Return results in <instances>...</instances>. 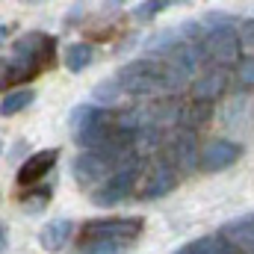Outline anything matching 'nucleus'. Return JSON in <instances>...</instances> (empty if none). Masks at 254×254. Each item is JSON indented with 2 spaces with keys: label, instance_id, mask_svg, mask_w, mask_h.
<instances>
[{
  "label": "nucleus",
  "instance_id": "1",
  "mask_svg": "<svg viewBox=\"0 0 254 254\" xmlns=\"http://www.w3.org/2000/svg\"><path fill=\"white\" fill-rule=\"evenodd\" d=\"M119 86L125 89V95H154V92H166V65L145 57V60H133L119 71Z\"/></svg>",
  "mask_w": 254,
  "mask_h": 254
},
{
  "label": "nucleus",
  "instance_id": "2",
  "mask_svg": "<svg viewBox=\"0 0 254 254\" xmlns=\"http://www.w3.org/2000/svg\"><path fill=\"white\" fill-rule=\"evenodd\" d=\"M136 175H139V166H136V163L119 166V169L104 181V187L95 192V198H92V201H95L98 207H116V204H122L127 195L133 192Z\"/></svg>",
  "mask_w": 254,
  "mask_h": 254
},
{
  "label": "nucleus",
  "instance_id": "3",
  "mask_svg": "<svg viewBox=\"0 0 254 254\" xmlns=\"http://www.w3.org/2000/svg\"><path fill=\"white\" fill-rule=\"evenodd\" d=\"M204 54L222 65L237 63V57H240V33H234L231 24L213 27L207 33V39H204Z\"/></svg>",
  "mask_w": 254,
  "mask_h": 254
},
{
  "label": "nucleus",
  "instance_id": "4",
  "mask_svg": "<svg viewBox=\"0 0 254 254\" xmlns=\"http://www.w3.org/2000/svg\"><path fill=\"white\" fill-rule=\"evenodd\" d=\"M142 234V219H104V222H89L86 225V240H116L122 246H130Z\"/></svg>",
  "mask_w": 254,
  "mask_h": 254
},
{
  "label": "nucleus",
  "instance_id": "5",
  "mask_svg": "<svg viewBox=\"0 0 254 254\" xmlns=\"http://www.w3.org/2000/svg\"><path fill=\"white\" fill-rule=\"evenodd\" d=\"M71 172H74V181H77L80 187H92V184H101V181L110 178L113 163H110L107 157H101V154L86 151V154H77V157H74Z\"/></svg>",
  "mask_w": 254,
  "mask_h": 254
},
{
  "label": "nucleus",
  "instance_id": "6",
  "mask_svg": "<svg viewBox=\"0 0 254 254\" xmlns=\"http://www.w3.org/2000/svg\"><path fill=\"white\" fill-rule=\"evenodd\" d=\"M240 145L237 142H228V139H213V142H207L204 148H201V154H198V166L204 169V172H222V169H228V166H234L237 160H240Z\"/></svg>",
  "mask_w": 254,
  "mask_h": 254
},
{
  "label": "nucleus",
  "instance_id": "7",
  "mask_svg": "<svg viewBox=\"0 0 254 254\" xmlns=\"http://www.w3.org/2000/svg\"><path fill=\"white\" fill-rule=\"evenodd\" d=\"M201 54H204V45H192V42H178L166 51V65L178 68L181 74L192 77L201 65Z\"/></svg>",
  "mask_w": 254,
  "mask_h": 254
},
{
  "label": "nucleus",
  "instance_id": "8",
  "mask_svg": "<svg viewBox=\"0 0 254 254\" xmlns=\"http://www.w3.org/2000/svg\"><path fill=\"white\" fill-rule=\"evenodd\" d=\"M57 160H60V151H57V148L36 151V154L18 169V181H21V184H36V181H42L45 175H51V169L57 166Z\"/></svg>",
  "mask_w": 254,
  "mask_h": 254
},
{
  "label": "nucleus",
  "instance_id": "9",
  "mask_svg": "<svg viewBox=\"0 0 254 254\" xmlns=\"http://www.w3.org/2000/svg\"><path fill=\"white\" fill-rule=\"evenodd\" d=\"M169 160H172V169H184L190 172L198 166V142L192 133H178L175 142H172V151H169Z\"/></svg>",
  "mask_w": 254,
  "mask_h": 254
},
{
  "label": "nucleus",
  "instance_id": "10",
  "mask_svg": "<svg viewBox=\"0 0 254 254\" xmlns=\"http://www.w3.org/2000/svg\"><path fill=\"white\" fill-rule=\"evenodd\" d=\"M71 231H74L71 219H57V222H48V225L42 228V234H39V243H42V249H45V252L57 254V252H63L65 246H68Z\"/></svg>",
  "mask_w": 254,
  "mask_h": 254
},
{
  "label": "nucleus",
  "instance_id": "11",
  "mask_svg": "<svg viewBox=\"0 0 254 254\" xmlns=\"http://www.w3.org/2000/svg\"><path fill=\"white\" fill-rule=\"evenodd\" d=\"M175 184H178L175 169H172L169 163H163V166H157V169L148 175V181H145V187H142V198H160V195H169V192L175 190Z\"/></svg>",
  "mask_w": 254,
  "mask_h": 254
},
{
  "label": "nucleus",
  "instance_id": "12",
  "mask_svg": "<svg viewBox=\"0 0 254 254\" xmlns=\"http://www.w3.org/2000/svg\"><path fill=\"white\" fill-rule=\"evenodd\" d=\"M222 237L231 240L234 246H240L246 254H254V216L252 219H237V222H228L222 228Z\"/></svg>",
  "mask_w": 254,
  "mask_h": 254
},
{
  "label": "nucleus",
  "instance_id": "13",
  "mask_svg": "<svg viewBox=\"0 0 254 254\" xmlns=\"http://www.w3.org/2000/svg\"><path fill=\"white\" fill-rule=\"evenodd\" d=\"M225 83H228L225 71H222V68H213V71H207V74L198 77V83H195V98L207 104V101H213V98H219V95L225 92Z\"/></svg>",
  "mask_w": 254,
  "mask_h": 254
},
{
  "label": "nucleus",
  "instance_id": "14",
  "mask_svg": "<svg viewBox=\"0 0 254 254\" xmlns=\"http://www.w3.org/2000/svg\"><path fill=\"white\" fill-rule=\"evenodd\" d=\"M65 68L68 71H74V74H80V71H86L92 60H95V48L92 45H86V42H74V45H68L65 48Z\"/></svg>",
  "mask_w": 254,
  "mask_h": 254
},
{
  "label": "nucleus",
  "instance_id": "15",
  "mask_svg": "<svg viewBox=\"0 0 254 254\" xmlns=\"http://www.w3.org/2000/svg\"><path fill=\"white\" fill-rule=\"evenodd\" d=\"M36 60H39V57H21V54H15L12 63L6 65L3 80H6V83H24V80H30V77L39 71V63H36Z\"/></svg>",
  "mask_w": 254,
  "mask_h": 254
},
{
  "label": "nucleus",
  "instance_id": "16",
  "mask_svg": "<svg viewBox=\"0 0 254 254\" xmlns=\"http://www.w3.org/2000/svg\"><path fill=\"white\" fill-rule=\"evenodd\" d=\"M33 101H36V92H33V89H18V92L6 95V98L0 101V116H15V113L27 110Z\"/></svg>",
  "mask_w": 254,
  "mask_h": 254
},
{
  "label": "nucleus",
  "instance_id": "17",
  "mask_svg": "<svg viewBox=\"0 0 254 254\" xmlns=\"http://www.w3.org/2000/svg\"><path fill=\"white\" fill-rule=\"evenodd\" d=\"M130 145H133V151H139V154H148V151H154V148L160 145V127L145 125V127H139V130H133V136H130Z\"/></svg>",
  "mask_w": 254,
  "mask_h": 254
},
{
  "label": "nucleus",
  "instance_id": "18",
  "mask_svg": "<svg viewBox=\"0 0 254 254\" xmlns=\"http://www.w3.org/2000/svg\"><path fill=\"white\" fill-rule=\"evenodd\" d=\"M195 246H198L201 254H246L240 246H234L231 240H225L222 234H219V237H204V240H198Z\"/></svg>",
  "mask_w": 254,
  "mask_h": 254
},
{
  "label": "nucleus",
  "instance_id": "19",
  "mask_svg": "<svg viewBox=\"0 0 254 254\" xmlns=\"http://www.w3.org/2000/svg\"><path fill=\"white\" fill-rule=\"evenodd\" d=\"M92 98H95L98 104H119V101L125 98V89L119 86V80H107V83H98V86L92 89Z\"/></svg>",
  "mask_w": 254,
  "mask_h": 254
},
{
  "label": "nucleus",
  "instance_id": "20",
  "mask_svg": "<svg viewBox=\"0 0 254 254\" xmlns=\"http://www.w3.org/2000/svg\"><path fill=\"white\" fill-rule=\"evenodd\" d=\"M125 249L127 246H122V243H116V240H101V237L83 243V254H122Z\"/></svg>",
  "mask_w": 254,
  "mask_h": 254
},
{
  "label": "nucleus",
  "instance_id": "21",
  "mask_svg": "<svg viewBox=\"0 0 254 254\" xmlns=\"http://www.w3.org/2000/svg\"><path fill=\"white\" fill-rule=\"evenodd\" d=\"M172 3L169 0H151V3H139L136 6V18L139 21H148V18H154V15H160L163 9H169Z\"/></svg>",
  "mask_w": 254,
  "mask_h": 254
},
{
  "label": "nucleus",
  "instance_id": "22",
  "mask_svg": "<svg viewBox=\"0 0 254 254\" xmlns=\"http://www.w3.org/2000/svg\"><path fill=\"white\" fill-rule=\"evenodd\" d=\"M207 116H210V104H192V110L184 116V125L187 127H198L201 122H207Z\"/></svg>",
  "mask_w": 254,
  "mask_h": 254
},
{
  "label": "nucleus",
  "instance_id": "23",
  "mask_svg": "<svg viewBox=\"0 0 254 254\" xmlns=\"http://www.w3.org/2000/svg\"><path fill=\"white\" fill-rule=\"evenodd\" d=\"M240 45L254 48V18H252V21H246V24L240 27Z\"/></svg>",
  "mask_w": 254,
  "mask_h": 254
},
{
  "label": "nucleus",
  "instance_id": "24",
  "mask_svg": "<svg viewBox=\"0 0 254 254\" xmlns=\"http://www.w3.org/2000/svg\"><path fill=\"white\" fill-rule=\"evenodd\" d=\"M240 80L243 83H254V57H246L240 63Z\"/></svg>",
  "mask_w": 254,
  "mask_h": 254
},
{
  "label": "nucleus",
  "instance_id": "25",
  "mask_svg": "<svg viewBox=\"0 0 254 254\" xmlns=\"http://www.w3.org/2000/svg\"><path fill=\"white\" fill-rule=\"evenodd\" d=\"M6 243H9V237H6V228L0 225V254L6 252Z\"/></svg>",
  "mask_w": 254,
  "mask_h": 254
},
{
  "label": "nucleus",
  "instance_id": "26",
  "mask_svg": "<svg viewBox=\"0 0 254 254\" xmlns=\"http://www.w3.org/2000/svg\"><path fill=\"white\" fill-rule=\"evenodd\" d=\"M178 254H201V252H198V246H195V243H190V246H184Z\"/></svg>",
  "mask_w": 254,
  "mask_h": 254
},
{
  "label": "nucleus",
  "instance_id": "27",
  "mask_svg": "<svg viewBox=\"0 0 254 254\" xmlns=\"http://www.w3.org/2000/svg\"><path fill=\"white\" fill-rule=\"evenodd\" d=\"M3 39H6V27H0V45H3Z\"/></svg>",
  "mask_w": 254,
  "mask_h": 254
}]
</instances>
